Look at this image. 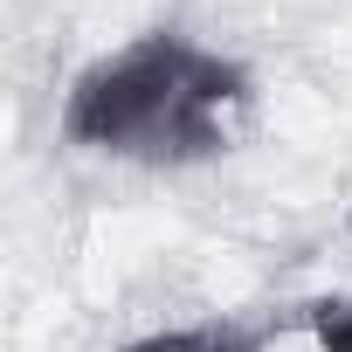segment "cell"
<instances>
[{"instance_id":"cell-1","label":"cell","mask_w":352,"mask_h":352,"mask_svg":"<svg viewBox=\"0 0 352 352\" xmlns=\"http://www.w3.org/2000/svg\"><path fill=\"white\" fill-rule=\"evenodd\" d=\"M249 104H256V76L235 56L180 28H152L97 56L69 83L63 138L131 166H201L235 145Z\"/></svg>"},{"instance_id":"cell-2","label":"cell","mask_w":352,"mask_h":352,"mask_svg":"<svg viewBox=\"0 0 352 352\" xmlns=\"http://www.w3.org/2000/svg\"><path fill=\"white\" fill-rule=\"evenodd\" d=\"M249 331H256V352H352V297H311Z\"/></svg>"},{"instance_id":"cell-3","label":"cell","mask_w":352,"mask_h":352,"mask_svg":"<svg viewBox=\"0 0 352 352\" xmlns=\"http://www.w3.org/2000/svg\"><path fill=\"white\" fill-rule=\"evenodd\" d=\"M124 352H256V331L249 324H180V331L131 338Z\"/></svg>"}]
</instances>
